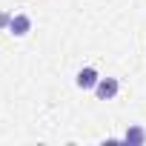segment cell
<instances>
[{"label":"cell","mask_w":146,"mask_h":146,"mask_svg":"<svg viewBox=\"0 0 146 146\" xmlns=\"http://www.w3.org/2000/svg\"><path fill=\"white\" fill-rule=\"evenodd\" d=\"M117 89H120L117 78H100L98 86H95V95H98V100H112L117 95Z\"/></svg>","instance_id":"obj_1"},{"label":"cell","mask_w":146,"mask_h":146,"mask_svg":"<svg viewBox=\"0 0 146 146\" xmlns=\"http://www.w3.org/2000/svg\"><path fill=\"white\" fill-rule=\"evenodd\" d=\"M9 32H12L15 37H26V35L32 32V17H29V15H12Z\"/></svg>","instance_id":"obj_2"},{"label":"cell","mask_w":146,"mask_h":146,"mask_svg":"<svg viewBox=\"0 0 146 146\" xmlns=\"http://www.w3.org/2000/svg\"><path fill=\"white\" fill-rule=\"evenodd\" d=\"M123 143H129V146H140V143H146V132H143L140 126H132V129H126Z\"/></svg>","instance_id":"obj_4"},{"label":"cell","mask_w":146,"mask_h":146,"mask_svg":"<svg viewBox=\"0 0 146 146\" xmlns=\"http://www.w3.org/2000/svg\"><path fill=\"white\" fill-rule=\"evenodd\" d=\"M9 23H12V15L9 12H0V29H9Z\"/></svg>","instance_id":"obj_5"},{"label":"cell","mask_w":146,"mask_h":146,"mask_svg":"<svg viewBox=\"0 0 146 146\" xmlns=\"http://www.w3.org/2000/svg\"><path fill=\"white\" fill-rule=\"evenodd\" d=\"M98 80H100V78H98V72H95L92 66L80 69V72H78V78H75L78 89H83V92H86V89H95V86H98Z\"/></svg>","instance_id":"obj_3"}]
</instances>
